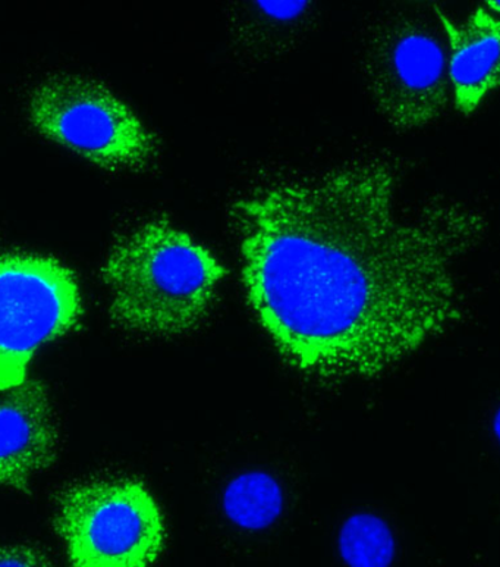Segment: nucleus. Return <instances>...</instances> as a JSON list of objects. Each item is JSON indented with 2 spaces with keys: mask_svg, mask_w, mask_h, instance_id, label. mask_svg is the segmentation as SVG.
<instances>
[{
  "mask_svg": "<svg viewBox=\"0 0 500 567\" xmlns=\"http://www.w3.org/2000/svg\"><path fill=\"white\" fill-rule=\"evenodd\" d=\"M247 300L291 367L373 378L462 317L455 265L486 233L458 202L399 204L385 161L263 184L233 202Z\"/></svg>",
  "mask_w": 500,
  "mask_h": 567,
  "instance_id": "1",
  "label": "nucleus"
},
{
  "mask_svg": "<svg viewBox=\"0 0 500 567\" xmlns=\"http://www.w3.org/2000/svg\"><path fill=\"white\" fill-rule=\"evenodd\" d=\"M227 274L206 246L168 218L146 220L116 238L102 267L112 322L156 337L200 326Z\"/></svg>",
  "mask_w": 500,
  "mask_h": 567,
  "instance_id": "2",
  "label": "nucleus"
},
{
  "mask_svg": "<svg viewBox=\"0 0 500 567\" xmlns=\"http://www.w3.org/2000/svg\"><path fill=\"white\" fill-rule=\"evenodd\" d=\"M35 132L107 171H143L156 159V134L101 81L48 76L31 93Z\"/></svg>",
  "mask_w": 500,
  "mask_h": 567,
  "instance_id": "3",
  "label": "nucleus"
},
{
  "mask_svg": "<svg viewBox=\"0 0 500 567\" xmlns=\"http://www.w3.org/2000/svg\"><path fill=\"white\" fill-rule=\"evenodd\" d=\"M56 507L55 529L71 567H152L164 551V515L138 481L74 484Z\"/></svg>",
  "mask_w": 500,
  "mask_h": 567,
  "instance_id": "4",
  "label": "nucleus"
},
{
  "mask_svg": "<svg viewBox=\"0 0 500 567\" xmlns=\"http://www.w3.org/2000/svg\"><path fill=\"white\" fill-rule=\"evenodd\" d=\"M83 312L79 280L61 260L0 255V393L22 384L35 353L74 330Z\"/></svg>",
  "mask_w": 500,
  "mask_h": 567,
  "instance_id": "5",
  "label": "nucleus"
},
{
  "mask_svg": "<svg viewBox=\"0 0 500 567\" xmlns=\"http://www.w3.org/2000/svg\"><path fill=\"white\" fill-rule=\"evenodd\" d=\"M366 72L378 111L399 132L426 127L448 105L446 44L427 22L400 18L378 30Z\"/></svg>",
  "mask_w": 500,
  "mask_h": 567,
  "instance_id": "6",
  "label": "nucleus"
},
{
  "mask_svg": "<svg viewBox=\"0 0 500 567\" xmlns=\"http://www.w3.org/2000/svg\"><path fill=\"white\" fill-rule=\"evenodd\" d=\"M60 434L46 385L27 380L0 398V485L30 493L58 456Z\"/></svg>",
  "mask_w": 500,
  "mask_h": 567,
  "instance_id": "7",
  "label": "nucleus"
},
{
  "mask_svg": "<svg viewBox=\"0 0 500 567\" xmlns=\"http://www.w3.org/2000/svg\"><path fill=\"white\" fill-rule=\"evenodd\" d=\"M436 16L446 35L448 76L455 107L475 114L499 85L500 22L490 9L477 8L458 24L438 7Z\"/></svg>",
  "mask_w": 500,
  "mask_h": 567,
  "instance_id": "8",
  "label": "nucleus"
},
{
  "mask_svg": "<svg viewBox=\"0 0 500 567\" xmlns=\"http://www.w3.org/2000/svg\"><path fill=\"white\" fill-rule=\"evenodd\" d=\"M225 511L241 528L263 529L281 515V488L269 475H242L225 493Z\"/></svg>",
  "mask_w": 500,
  "mask_h": 567,
  "instance_id": "9",
  "label": "nucleus"
},
{
  "mask_svg": "<svg viewBox=\"0 0 500 567\" xmlns=\"http://www.w3.org/2000/svg\"><path fill=\"white\" fill-rule=\"evenodd\" d=\"M341 555L350 567H389L395 543L385 522L376 516L357 515L341 530Z\"/></svg>",
  "mask_w": 500,
  "mask_h": 567,
  "instance_id": "10",
  "label": "nucleus"
},
{
  "mask_svg": "<svg viewBox=\"0 0 500 567\" xmlns=\"http://www.w3.org/2000/svg\"><path fill=\"white\" fill-rule=\"evenodd\" d=\"M0 567H55L46 553L38 547L15 544L0 546Z\"/></svg>",
  "mask_w": 500,
  "mask_h": 567,
  "instance_id": "11",
  "label": "nucleus"
}]
</instances>
